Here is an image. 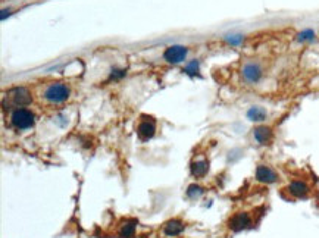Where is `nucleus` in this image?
<instances>
[{
	"label": "nucleus",
	"instance_id": "20e7f679",
	"mask_svg": "<svg viewBox=\"0 0 319 238\" xmlns=\"http://www.w3.org/2000/svg\"><path fill=\"white\" fill-rule=\"evenodd\" d=\"M137 134L140 137V140H143V141L153 138L154 134H156V122H154V119L143 116V119L140 121V124L137 127Z\"/></svg>",
	"mask_w": 319,
	"mask_h": 238
},
{
	"label": "nucleus",
	"instance_id": "423d86ee",
	"mask_svg": "<svg viewBox=\"0 0 319 238\" xmlns=\"http://www.w3.org/2000/svg\"><path fill=\"white\" fill-rule=\"evenodd\" d=\"M241 74H243V78L247 81V83H257L260 78H262V68H260V65H257V64H254V62H249V64H246L244 67H243V71H241Z\"/></svg>",
	"mask_w": 319,
	"mask_h": 238
},
{
	"label": "nucleus",
	"instance_id": "1a4fd4ad",
	"mask_svg": "<svg viewBox=\"0 0 319 238\" xmlns=\"http://www.w3.org/2000/svg\"><path fill=\"white\" fill-rule=\"evenodd\" d=\"M184 231V223L178 219H172V221H168L165 225H164V234L167 237H175V235H180L181 232Z\"/></svg>",
	"mask_w": 319,
	"mask_h": 238
},
{
	"label": "nucleus",
	"instance_id": "dca6fc26",
	"mask_svg": "<svg viewBox=\"0 0 319 238\" xmlns=\"http://www.w3.org/2000/svg\"><path fill=\"white\" fill-rule=\"evenodd\" d=\"M184 72L187 75H196L197 72H199V62L197 61H193V62H190L187 67L184 68Z\"/></svg>",
	"mask_w": 319,
	"mask_h": 238
},
{
	"label": "nucleus",
	"instance_id": "a211bd4d",
	"mask_svg": "<svg viewBox=\"0 0 319 238\" xmlns=\"http://www.w3.org/2000/svg\"><path fill=\"white\" fill-rule=\"evenodd\" d=\"M122 77H125V69H112V74H111V78H114V80H119V78H122Z\"/></svg>",
	"mask_w": 319,
	"mask_h": 238
},
{
	"label": "nucleus",
	"instance_id": "4468645a",
	"mask_svg": "<svg viewBox=\"0 0 319 238\" xmlns=\"http://www.w3.org/2000/svg\"><path fill=\"white\" fill-rule=\"evenodd\" d=\"M247 118L253 121V122H262L267 119V110L263 107H259V106H254L252 107L249 112H247Z\"/></svg>",
	"mask_w": 319,
	"mask_h": 238
},
{
	"label": "nucleus",
	"instance_id": "2eb2a0df",
	"mask_svg": "<svg viewBox=\"0 0 319 238\" xmlns=\"http://www.w3.org/2000/svg\"><path fill=\"white\" fill-rule=\"evenodd\" d=\"M203 193H204V190L200 186H197V184H191L190 187L187 188V196L190 199H197V197L202 196Z\"/></svg>",
	"mask_w": 319,
	"mask_h": 238
},
{
	"label": "nucleus",
	"instance_id": "39448f33",
	"mask_svg": "<svg viewBox=\"0 0 319 238\" xmlns=\"http://www.w3.org/2000/svg\"><path fill=\"white\" fill-rule=\"evenodd\" d=\"M187 53L188 50L184 46H169L168 49L164 51V59L169 64H180L185 61Z\"/></svg>",
	"mask_w": 319,
	"mask_h": 238
},
{
	"label": "nucleus",
	"instance_id": "9b49d317",
	"mask_svg": "<svg viewBox=\"0 0 319 238\" xmlns=\"http://www.w3.org/2000/svg\"><path fill=\"white\" fill-rule=\"evenodd\" d=\"M288 191L291 196L297 197V199H303L309 194V187L306 183L303 181H293L290 186H288Z\"/></svg>",
	"mask_w": 319,
	"mask_h": 238
},
{
	"label": "nucleus",
	"instance_id": "6ab92c4d",
	"mask_svg": "<svg viewBox=\"0 0 319 238\" xmlns=\"http://www.w3.org/2000/svg\"><path fill=\"white\" fill-rule=\"evenodd\" d=\"M227 41H228L230 44H233V46H237V44H240V43L243 41V37H241V35H233L231 38H227Z\"/></svg>",
	"mask_w": 319,
	"mask_h": 238
},
{
	"label": "nucleus",
	"instance_id": "7ed1b4c3",
	"mask_svg": "<svg viewBox=\"0 0 319 238\" xmlns=\"http://www.w3.org/2000/svg\"><path fill=\"white\" fill-rule=\"evenodd\" d=\"M9 97H11V100L17 107H25V106H28L30 103L33 102L31 93L25 87H17V88L11 90L9 91Z\"/></svg>",
	"mask_w": 319,
	"mask_h": 238
},
{
	"label": "nucleus",
	"instance_id": "ddd939ff",
	"mask_svg": "<svg viewBox=\"0 0 319 238\" xmlns=\"http://www.w3.org/2000/svg\"><path fill=\"white\" fill-rule=\"evenodd\" d=\"M135 228H137V221H127L122 225V228H121V231H119V237L134 238Z\"/></svg>",
	"mask_w": 319,
	"mask_h": 238
},
{
	"label": "nucleus",
	"instance_id": "f03ea898",
	"mask_svg": "<svg viewBox=\"0 0 319 238\" xmlns=\"http://www.w3.org/2000/svg\"><path fill=\"white\" fill-rule=\"evenodd\" d=\"M11 124L17 130H28L35 124V115L25 107H17L11 115Z\"/></svg>",
	"mask_w": 319,
	"mask_h": 238
},
{
	"label": "nucleus",
	"instance_id": "f8f14e48",
	"mask_svg": "<svg viewBox=\"0 0 319 238\" xmlns=\"http://www.w3.org/2000/svg\"><path fill=\"white\" fill-rule=\"evenodd\" d=\"M209 172V163L206 160H197L191 163V173L196 178H203Z\"/></svg>",
	"mask_w": 319,
	"mask_h": 238
},
{
	"label": "nucleus",
	"instance_id": "f257e3e1",
	"mask_svg": "<svg viewBox=\"0 0 319 238\" xmlns=\"http://www.w3.org/2000/svg\"><path fill=\"white\" fill-rule=\"evenodd\" d=\"M69 94H71V90H69V87L67 84H64V83H53V84L47 85V88L44 90L43 97L49 103L58 104V103L67 102L69 99Z\"/></svg>",
	"mask_w": 319,
	"mask_h": 238
},
{
	"label": "nucleus",
	"instance_id": "0eeeda50",
	"mask_svg": "<svg viewBox=\"0 0 319 238\" xmlns=\"http://www.w3.org/2000/svg\"><path fill=\"white\" fill-rule=\"evenodd\" d=\"M250 225H252V219L247 213H237L228 222L230 229L234 231V232H240V231L249 228Z\"/></svg>",
	"mask_w": 319,
	"mask_h": 238
},
{
	"label": "nucleus",
	"instance_id": "9d476101",
	"mask_svg": "<svg viewBox=\"0 0 319 238\" xmlns=\"http://www.w3.org/2000/svg\"><path fill=\"white\" fill-rule=\"evenodd\" d=\"M253 134H254L256 141L259 144H262V146H267V144L271 143V140H272V130L269 127H265V125H260V127L254 128V133Z\"/></svg>",
	"mask_w": 319,
	"mask_h": 238
},
{
	"label": "nucleus",
	"instance_id": "6e6552de",
	"mask_svg": "<svg viewBox=\"0 0 319 238\" xmlns=\"http://www.w3.org/2000/svg\"><path fill=\"white\" fill-rule=\"evenodd\" d=\"M256 178H257V181H260L263 184H272V183H275L278 180V175L271 168L262 165V166H259L256 169Z\"/></svg>",
	"mask_w": 319,
	"mask_h": 238
},
{
	"label": "nucleus",
	"instance_id": "f3484780",
	"mask_svg": "<svg viewBox=\"0 0 319 238\" xmlns=\"http://www.w3.org/2000/svg\"><path fill=\"white\" fill-rule=\"evenodd\" d=\"M313 38H315V33L312 30H306V31H303V33L297 35V40L299 41H310Z\"/></svg>",
	"mask_w": 319,
	"mask_h": 238
}]
</instances>
